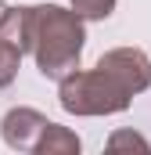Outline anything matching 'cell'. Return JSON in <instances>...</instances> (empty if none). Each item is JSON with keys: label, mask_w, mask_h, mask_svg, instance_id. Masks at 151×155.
I'll return each instance as SVG.
<instances>
[{"label": "cell", "mask_w": 151, "mask_h": 155, "mask_svg": "<svg viewBox=\"0 0 151 155\" xmlns=\"http://www.w3.org/2000/svg\"><path fill=\"white\" fill-rule=\"evenodd\" d=\"M58 97H61V108L72 116H115L130 105L133 90L119 76H112L108 69L97 65L90 72L72 69L69 76H61Z\"/></svg>", "instance_id": "7a4b0ae2"}, {"label": "cell", "mask_w": 151, "mask_h": 155, "mask_svg": "<svg viewBox=\"0 0 151 155\" xmlns=\"http://www.w3.org/2000/svg\"><path fill=\"white\" fill-rule=\"evenodd\" d=\"M108 148H144L148 152V141L137 137V134H115L112 141H108Z\"/></svg>", "instance_id": "ba28073f"}, {"label": "cell", "mask_w": 151, "mask_h": 155, "mask_svg": "<svg viewBox=\"0 0 151 155\" xmlns=\"http://www.w3.org/2000/svg\"><path fill=\"white\" fill-rule=\"evenodd\" d=\"M72 11H79L83 18H108L115 11V0H72Z\"/></svg>", "instance_id": "52a82bcc"}, {"label": "cell", "mask_w": 151, "mask_h": 155, "mask_svg": "<svg viewBox=\"0 0 151 155\" xmlns=\"http://www.w3.org/2000/svg\"><path fill=\"white\" fill-rule=\"evenodd\" d=\"M22 47L14 43V40H7V36H0V87H7L11 79L18 76V65H22Z\"/></svg>", "instance_id": "8992f818"}, {"label": "cell", "mask_w": 151, "mask_h": 155, "mask_svg": "<svg viewBox=\"0 0 151 155\" xmlns=\"http://www.w3.org/2000/svg\"><path fill=\"white\" fill-rule=\"evenodd\" d=\"M4 15H7V4H4V0H0V18H4Z\"/></svg>", "instance_id": "9c48e42d"}, {"label": "cell", "mask_w": 151, "mask_h": 155, "mask_svg": "<svg viewBox=\"0 0 151 155\" xmlns=\"http://www.w3.org/2000/svg\"><path fill=\"white\" fill-rule=\"evenodd\" d=\"M36 152H40V155H76V152H79V137H76L72 130H65V126L50 123Z\"/></svg>", "instance_id": "5b68a950"}, {"label": "cell", "mask_w": 151, "mask_h": 155, "mask_svg": "<svg viewBox=\"0 0 151 155\" xmlns=\"http://www.w3.org/2000/svg\"><path fill=\"white\" fill-rule=\"evenodd\" d=\"M83 40H86V33H83L79 11H65L58 4L29 7V51L43 76L61 79L72 69H79Z\"/></svg>", "instance_id": "6da1fadb"}, {"label": "cell", "mask_w": 151, "mask_h": 155, "mask_svg": "<svg viewBox=\"0 0 151 155\" xmlns=\"http://www.w3.org/2000/svg\"><path fill=\"white\" fill-rule=\"evenodd\" d=\"M101 69H108L112 76H119L133 94H140V90H148L151 87V61L144 51H137V47H119V51H108L101 61H97Z\"/></svg>", "instance_id": "277c9868"}, {"label": "cell", "mask_w": 151, "mask_h": 155, "mask_svg": "<svg viewBox=\"0 0 151 155\" xmlns=\"http://www.w3.org/2000/svg\"><path fill=\"white\" fill-rule=\"evenodd\" d=\"M47 126H50V119L40 116L36 108H11L0 123V134L14 152H36Z\"/></svg>", "instance_id": "3957f363"}]
</instances>
